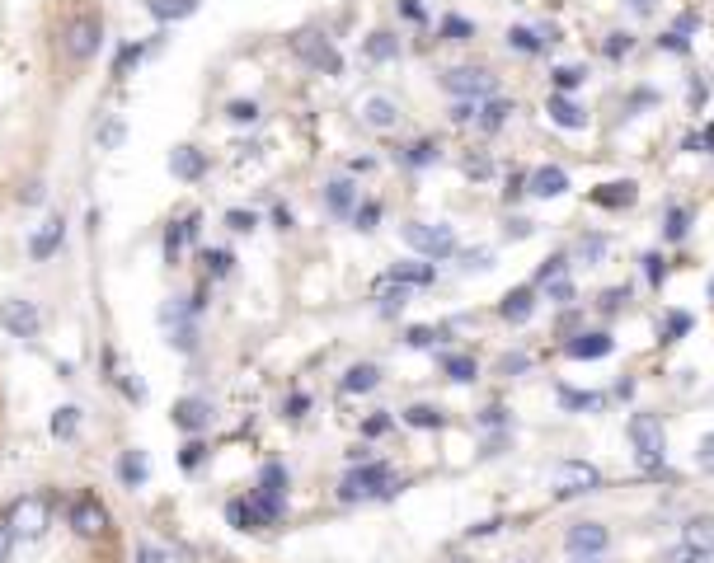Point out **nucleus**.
I'll return each instance as SVG.
<instances>
[{"instance_id":"c03bdc74","label":"nucleus","mask_w":714,"mask_h":563,"mask_svg":"<svg viewBox=\"0 0 714 563\" xmlns=\"http://www.w3.org/2000/svg\"><path fill=\"white\" fill-rule=\"evenodd\" d=\"M390 423H395L390 413H372V418L362 423V432H367V437H381V432H390Z\"/></svg>"},{"instance_id":"49530a36","label":"nucleus","mask_w":714,"mask_h":563,"mask_svg":"<svg viewBox=\"0 0 714 563\" xmlns=\"http://www.w3.org/2000/svg\"><path fill=\"white\" fill-rule=\"evenodd\" d=\"M311 413V395H292L287 399V418H306Z\"/></svg>"},{"instance_id":"9d476101","label":"nucleus","mask_w":714,"mask_h":563,"mask_svg":"<svg viewBox=\"0 0 714 563\" xmlns=\"http://www.w3.org/2000/svg\"><path fill=\"white\" fill-rule=\"evenodd\" d=\"M545 113H550V122H555V127H564V132H583V127H588V108L574 104L569 94H559V90L550 94Z\"/></svg>"},{"instance_id":"39448f33","label":"nucleus","mask_w":714,"mask_h":563,"mask_svg":"<svg viewBox=\"0 0 714 563\" xmlns=\"http://www.w3.org/2000/svg\"><path fill=\"white\" fill-rule=\"evenodd\" d=\"M442 90L456 94V99H489V94H498V76L489 66H447Z\"/></svg>"},{"instance_id":"f704fd0d","label":"nucleus","mask_w":714,"mask_h":563,"mask_svg":"<svg viewBox=\"0 0 714 563\" xmlns=\"http://www.w3.org/2000/svg\"><path fill=\"white\" fill-rule=\"evenodd\" d=\"M630 47H635V38H630V33H606V43H602V52L611 61H621L625 52H630Z\"/></svg>"},{"instance_id":"7c9ffc66","label":"nucleus","mask_w":714,"mask_h":563,"mask_svg":"<svg viewBox=\"0 0 714 563\" xmlns=\"http://www.w3.org/2000/svg\"><path fill=\"white\" fill-rule=\"evenodd\" d=\"M151 10H156L160 19H188L198 10V0H151Z\"/></svg>"},{"instance_id":"58836bf2","label":"nucleus","mask_w":714,"mask_h":563,"mask_svg":"<svg viewBox=\"0 0 714 563\" xmlns=\"http://www.w3.org/2000/svg\"><path fill=\"white\" fill-rule=\"evenodd\" d=\"M489 259H494L489 249H470V254H461V273H484V268H489Z\"/></svg>"},{"instance_id":"2f4dec72","label":"nucleus","mask_w":714,"mask_h":563,"mask_svg":"<svg viewBox=\"0 0 714 563\" xmlns=\"http://www.w3.org/2000/svg\"><path fill=\"white\" fill-rule=\"evenodd\" d=\"M663 563H714V554H705V549H696V545H672L668 554H663Z\"/></svg>"},{"instance_id":"7ed1b4c3","label":"nucleus","mask_w":714,"mask_h":563,"mask_svg":"<svg viewBox=\"0 0 714 563\" xmlns=\"http://www.w3.org/2000/svg\"><path fill=\"white\" fill-rule=\"evenodd\" d=\"M630 446H635L639 470H658V465H663V451H668L663 423H658L653 413H635V418H630Z\"/></svg>"},{"instance_id":"8fccbe9b","label":"nucleus","mask_w":714,"mask_h":563,"mask_svg":"<svg viewBox=\"0 0 714 563\" xmlns=\"http://www.w3.org/2000/svg\"><path fill=\"white\" fill-rule=\"evenodd\" d=\"M480 423H484V427H489V423H508V413H503V409H484Z\"/></svg>"},{"instance_id":"f3484780","label":"nucleus","mask_w":714,"mask_h":563,"mask_svg":"<svg viewBox=\"0 0 714 563\" xmlns=\"http://www.w3.org/2000/svg\"><path fill=\"white\" fill-rule=\"evenodd\" d=\"M174 423L184 427V432H202V427L212 423V404L207 399H179L174 404Z\"/></svg>"},{"instance_id":"72a5a7b5","label":"nucleus","mask_w":714,"mask_h":563,"mask_svg":"<svg viewBox=\"0 0 714 563\" xmlns=\"http://www.w3.org/2000/svg\"><path fill=\"white\" fill-rule=\"evenodd\" d=\"M470 33H475V24H470L466 15H447V19H442V38H447V43H466Z\"/></svg>"},{"instance_id":"f03ea898","label":"nucleus","mask_w":714,"mask_h":563,"mask_svg":"<svg viewBox=\"0 0 714 563\" xmlns=\"http://www.w3.org/2000/svg\"><path fill=\"white\" fill-rule=\"evenodd\" d=\"M62 47H66V57H71V66H80V71L99 57V47H104V15H99V5H90V0L66 5Z\"/></svg>"},{"instance_id":"393cba45","label":"nucleus","mask_w":714,"mask_h":563,"mask_svg":"<svg viewBox=\"0 0 714 563\" xmlns=\"http://www.w3.org/2000/svg\"><path fill=\"white\" fill-rule=\"evenodd\" d=\"M404 423L409 427H447V413L433 409V404H409V409H404Z\"/></svg>"},{"instance_id":"a878e982","label":"nucleus","mask_w":714,"mask_h":563,"mask_svg":"<svg viewBox=\"0 0 714 563\" xmlns=\"http://www.w3.org/2000/svg\"><path fill=\"white\" fill-rule=\"evenodd\" d=\"M555 399L564 404V409H597V404H602V395H592V390H569V385H559Z\"/></svg>"},{"instance_id":"aec40b11","label":"nucleus","mask_w":714,"mask_h":563,"mask_svg":"<svg viewBox=\"0 0 714 563\" xmlns=\"http://www.w3.org/2000/svg\"><path fill=\"white\" fill-rule=\"evenodd\" d=\"M442 371H447L451 385H470L480 376V362H475L470 352H451V357H442Z\"/></svg>"},{"instance_id":"c756f323","label":"nucleus","mask_w":714,"mask_h":563,"mask_svg":"<svg viewBox=\"0 0 714 563\" xmlns=\"http://www.w3.org/2000/svg\"><path fill=\"white\" fill-rule=\"evenodd\" d=\"M691 324H696V320H691L686 310H672L668 320H663V329H658V334H663V343H677L682 334H691Z\"/></svg>"},{"instance_id":"a18cd8bd","label":"nucleus","mask_w":714,"mask_h":563,"mask_svg":"<svg viewBox=\"0 0 714 563\" xmlns=\"http://www.w3.org/2000/svg\"><path fill=\"white\" fill-rule=\"evenodd\" d=\"M475 113H480V108L470 104V99H456V108H451V122H461V127H466V122H475Z\"/></svg>"},{"instance_id":"1a4fd4ad","label":"nucleus","mask_w":714,"mask_h":563,"mask_svg":"<svg viewBox=\"0 0 714 563\" xmlns=\"http://www.w3.org/2000/svg\"><path fill=\"white\" fill-rule=\"evenodd\" d=\"M357 118H362V127H372V132H395V127H400V104H395L390 94H362Z\"/></svg>"},{"instance_id":"2eb2a0df","label":"nucleus","mask_w":714,"mask_h":563,"mask_svg":"<svg viewBox=\"0 0 714 563\" xmlns=\"http://www.w3.org/2000/svg\"><path fill=\"white\" fill-rule=\"evenodd\" d=\"M325 207H329V216H353L357 212V183L353 179H329L325 183Z\"/></svg>"},{"instance_id":"09e8293b","label":"nucleus","mask_w":714,"mask_h":563,"mask_svg":"<svg viewBox=\"0 0 714 563\" xmlns=\"http://www.w3.org/2000/svg\"><path fill=\"white\" fill-rule=\"evenodd\" d=\"M498 526H503L498 517H494V521H480V526H470V540H480V535H494Z\"/></svg>"},{"instance_id":"37998d69","label":"nucleus","mask_w":714,"mask_h":563,"mask_svg":"<svg viewBox=\"0 0 714 563\" xmlns=\"http://www.w3.org/2000/svg\"><path fill=\"white\" fill-rule=\"evenodd\" d=\"M226 226L245 235V230H254V226H259V216H254V212H226Z\"/></svg>"},{"instance_id":"e433bc0d","label":"nucleus","mask_w":714,"mask_h":563,"mask_svg":"<svg viewBox=\"0 0 714 563\" xmlns=\"http://www.w3.org/2000/svg\"><path fill=\"white\" fill-rule=\"evenodd\" d=\"M437 338H447V329H409L404 343H409V348H433Z\"/></svg>"},{"instance_id":"423d86ee","label":"nucleus","mask_w":714,"mask_h":563,"mask_svg":"<svg viewBox=\"0 0 714 563\" xmlns=\"http://www.w3.org/2000/svg\"><path fill=\"white\" fill-rule=\"evenodd\" d=\"M550 488H555V498H583L592 488H602V474L588 460H559L550 470Z\"/></svg>"},{"instance_id":"3c124183","label":"nucleus","mask_w":714,"mask_h":563,"mask_svg":"<svg viewBox=\"0 0 714 563\" xmlns=\"http://www.w3.org/2000/svg\"><path fill=\"white\" fill-rule=\"evenodd\" d=\"M653 5H658V0H630V10H639V15H649Z\"/></svg>"},{"instance_id":"c9c22d12","label":"nucleus","mask_w":714,"mask_h":563,"mask_svg":"<svg viewBox=\"0 0 714 563\" xmlns=\"http://www.w3.org/2000/svg\"><path fill=\"white\" fill-rule=\"evenodd\" d=\"M376 221H381V202H362L353 212V226L357 230H376Z\"/></svg>"},{"instance_id":"603ef678","label":"nucleus","mask_w":714,"mask_h":563,"mask_svg":"<svg viewBox=\"0 0 714 563\" xmlns=\"http://www.w3.org/2000/svg\"><path fill=\"white\" fill-rule=\"evenodd\" d=\"M583 563H592V559H583Z\"/></svg>"},{"instance_id":"a19ab883","label":"nucleus","mask_w":714,"mask_h":563,"mask_svg":"<svg viewBox=\"0 0 714 563\" xmlns=\"http://www.w3.org/2000/svg\"><path fill=\"white\" fill-rule=\"evenodd\" d=\"M644 277H649V287H663V254H644Z\"/></svg>"},{"instance_id":"c85d7f7f","label":"nucleus","mask_w":714,"mask_h":563,"mask_svg":"<svg viewBox=\"0 0 714 563\" xmlns=\"http://www.w3.org/2000/svg\"><path fill=\"white\" fill-rule=\"evenodd\" d=\"M663 235L668 240H686L691 235V207H672L668 221H663Z\"/></svg>"},{"instance_id":"de8ad7c7","label":"nucleus","mask_w":714,"mask_h":563,"mask_svg":"<svg viewBox=\"0 0 714 563\" xmlns=\"http://www.w3.org/2000/svg\"><path fill=\"white\" fill-rule=\"evenodd\" d=\"M625 296H630V291H625V287H616V291H611V296H606V291H602V310H621V301H625Z\"/></svg>"},{"instance_id":"4c0bfd02","label":"nucleus","mask_w":714,"mask_h":563,"mask_svg":"<svg viewBox=\"0 0 714 563\" xmlns=\"http://www.w3.org/2000/svg\"><path fill=\"white\" fill-rule=\"evenodd\" d=\"M555 273H569V259H564V254H550V259L541 263V273H536V282H531V287H541V282H550Z\"/></svg>"},{"instance_id":"cd10ccee","label":"nucleus","mask_w":714,"mask_h":563,"mask_svg":"<svg viewBox=\"0 0 714 563\" xmlns=\"http://www.w3.org/2000/svg\"><path fill=\"white\" fill-rule=\"evenodd\" d=\"M536 291H545V296H550L555 305H569V301H574V282H569V273H555L550 282H541Z\"/></svg>"},{"instance_id":"dca6fc26","label":"nucleus","mask_w":714,"mask_h":563,"mask_svg":"<svg viewBox=\"0 0 714 563\" xmlns=\"http://www.w3.org/2000/svg\"><path fill=\"white\" fill-rule=\"evenodd\" d=\"M433 263H395L381 282H390V287H433Z\"/></svg>"},{"instance_id":"79ce46f5","label":"nucleus","mask_w":714,"mask_h":563,"mask_svg":"<svg viewBox=\"0 0 714 563\" xmlns=\"http://www.w3.org/2000/svg\"><path fill=\"white\" fill-rule=\"evenodd\" d=\"M400 15L414 19V24H428V5L423 0H400Z\"/></svg>"},{"instance_id":"412c9836","label":"nucleus","mask_w":714,"mask_h":563,"mask_svg":"<svg viewBox=\"0 0 714 563\" xmlns=\"http://www.w3.org/2000/svg\"><path fill=\"white\" fill-rule=\"evenodd\" d=\"M508 113H513V99H503V94H489V99H484V108H480V127L484 132H498V127H503V122H508Z\"/></svg>"},{"instance_id":"bb28decb","label":"nucleus","mask_w":714,"mask_h":563,"mask_svg":"<svg viewBox=\"0 0 714 563\" xmlns=\"http://www.w3.org/2000/svg\"><path fill=\"white\" fill-rule=\"evenodd\" d=\"M400 160H404V165H433V160H437V141H409V146H404V151H400Z\"/></svg>"},{"instance_id":"f8f14e48","label":"nucleus","mask_w":714,"mask_h":563,"mask_svg":"<svg viewBox=\"0 0 714 563\" xmlns=\"http://www.w3.org/2000/svg\"><path fill=\"white\" fill-rule=\"evenodd\" d=\"M569 188V174L559 165H541V169H531V179H527V193L531 198H559Z\"/></svg>"},{"instance_id":"4468645a","label":"nucleus","mask_w":714,"mask_h":563,"mask_svg":"<svg viewBox=\"0 0 714 563\" xmlns=\"http://www.w3.org/2000/svg\"><path fill=\"white\" fill-rule=\"evenodd\" d=\"M531 310H536V287H513L503 296V305H498V315L508 324H527Z\"/></svg>"},{"instance_id":"ea45409f","label":"nucleus","mask_w":714,"mask_h":563,"mask_svg":"<svg viewBox=\"0 0 714 563\" xmlns=\"http://www.w3.org/2000/svg\"><path fill=\"white\" fill-rule=\"evenodd\" d=\"M226 113H231V122H254L259 118V104H254V99H235Z\"/></svg>"},{"instance_id":"f257e3e1","label":"nucleus","mask_w":714,"mask_h":563,"mask_svg":"<svg viewBox=\"0 0 714 563\" xmlns=\"http://www.w3.org/2000/svg\"><path fill=\"white\" fill-rule=\"evenodd\" d=\"M0 563H165L132 545L90 484H33L0 498Z\"/></svg>"},{"instance_id":"0eeeda50","label":"nucleus","mask_w":714,"mask_h":563,"mask_svg":"<svg viewBox=\"0 0 714 563\" xmlns=\"http://www.w3.org/2000/svg\"><path fill=\"white\" fill-rule=\"evenodd\" d=\"M292 52L306 61V66L325 71V76H343V57L334 52V43H329L325 33H296V38H292Z\"/></svg>"},{"instance_id":"473e14b6","label":"nucleus","mask_w":714,"mask_h":563,"mask_svg":"<svg viewBox=\"0 0 714 563\" xmlns=\"http://www.w3.org/2000/svg\"><path fill=\"white\" fill-rule=\"evenodd\" d=\"M583 80H588V66H555V90H559V94L578 90Z\"/></svg>"},{"instance_id":"20e7f679","label":"nucleus","mask_w":714,"mask_h":563,"mask_svg":"<svg viewBox=\"0 0 714 563\" xmlns=\"http://www.w3.org/2000/svg\"><path fill=\"white\" fill-rule=\"evenodd\" d=\"M400 235L414 254H423V259H451V254H456V230L437 226V221H409Z\"/></svg>"},{"instance_id":"9b49d317","label":"nucleus","mask_w":714,"mask_h":563,"mask_svg":"<svg viewBox=\"0 0 714 563\" xmlns=\"http://www.w3.org/2000/svg\"><path fill=\"white\" fill-rule=\"evenodd\" d=\"M616 348V338L602 334V329H592V334H578L564 343V352L574 357V362H597V357H606V352Z\"/></svg>"},{"instance_id":"a211bd4d","label":"nucleus","mask_w":714,"mask_h":563,"mask_svg":"<svg viewBox=\"0 0 714 563\" xmlns=\"http://www.w3.org/2000/svg\"><path fill=\"white\" fill-rule=\"evenodd\" d=\"M339 385H343V395H367V390H376V385H381V366H372V362L348 366Z\"/></svg>"},{"instance_id":"6ab92c4d","label":"nucleus","mask_w":714,"mask_h":563,"mask_svg":"<svg viewBox=\"0 0 714 563\" xmlns=\"http://www.w3.org/2000/svg\"><path fill=\"white\" fill-rule=\"evenodd\" d=\"M170 169H174V179L193 183V179H202V174H207V155L193 151V146H179V151L170 155Z\"/></svg>"},{"instance_id":"5701e85b","label":"nucleus","mask_w":714,"mask_h":563,"mask_svg":"<svg viewBox=\"0 0 714 563\" xmlns=\"http://www.w3.org/2000/svg\"><path fill=\"white\" fill-rule=\"evenodd\" d=\"M508 47H513V52H531V57H536V52H541V47H550V43L541 38V29L517 24V29H508Z\"/></svg>"},{"instance_id":"b1692460","label":"nucleus","mask_w":714,"mask_h":563,"mask_svg":"<svg viewBox=\"0 0 714 563\" xmlns=\"http://www.w3.org/2000/svg\"><path fill=\"white\" fill-rule=\"evenodd\" d=\"M400 57V38L395 33H372L367 38V61H395Z\"/></svg>"},{"instance_id":"6e6552de","label":"nucleus","mask_w":714,"mask_h":563,"mask_svg":"<svg viewBox=\"0 0 714 563\" xmlns=\"http://www.w3.org/2000/svg\"><path fill=\"white\" fill-rule=\"evenodd\" d=\"M606 545H611V531H606L602 521H578V526H569V535H564V549L578 554V559H597Z\"/></svg>"},{"instance_id":"4be33fe9","label":"nucleus","mask_w":714,"mask_h":563,"mask_svg":"<svg viewBox=\"0 0 714 563\" xmlns=\"http://www.w3.org/2000/svg\"><path fill=\"white\" fill-rule=\"evenodd\" d=\"M686 545H696L705 549V554H714V517H691L686 521V531H682Z\"/></svg>"},{"instance_id":"ddd939ff","label":"nucleus","mask_w":714,"mask_h":563,"mask_svg":"<svg viewBox=\"0 0 714 563\" xmlns=\"http://www.w3.org/2000/svg\"><path fill=\"white\" fill-rule=\"evenodd\" d=\"M635 198H639V188L630 179L602 183V188L592 193V202H597V207H606V212H625V207H635Z\"/></svg>"}]
</instances>
